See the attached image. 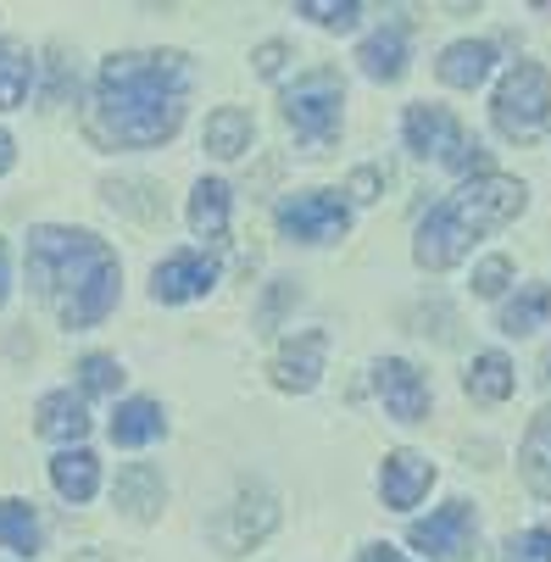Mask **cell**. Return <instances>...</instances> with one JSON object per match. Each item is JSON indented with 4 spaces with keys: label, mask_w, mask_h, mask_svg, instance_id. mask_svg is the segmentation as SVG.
Here are the masks:
<instances>
[{
    "label": "cell",
    "mask_w": 551,
    "mask_h": 562,
    "mask_svg": "<svg viewBox=\"0 0 551 562\" xmlns=\"http://www.w3.org/2000/svg\"><path fill=\"white\" fill-rule=\"evenodd\" d=\"M190 101V61L179 50H123L101 61L90 134L101 145L150 150L179 134Z\"/></svg>",
    "instance_id": "cell-1"
},
{
    "label": "cell",
    "mask_w": 551,
    "mask_h": 562,
    "mask_svg": "<svg viewBox=\"0 0 551 562\" xmlns=\"http://www.w3.org/2000/svg\"><path fill=\"white\" fill-rule=\"evenodd\" d=\"M29 284L61 317V329H95L117 306V257L90 228H34L29 234Z\"/></svg>",
    "instance_id": "cell-2"
},
{
    "label": "cell",
    "mask_w": 551,
    "mask_h": 562,
    "mask_svg": "<svg viewBox=\"0 0 551 562\" xmlns=\"http://www.w3.org/2000/svg\"><path fill=\"white\" fill-rule=\"evenodd\" d=\"M524 201H529V190H524L518 179H507V173H480V179H468L457 195H446V201L424 217L418 246H413L418 268H429V273L457 268L468 251H474V239L507 228V223L524 212Z\"/></svg>",
    "instance_id": "cell-3"
},
{
    "label": "cell",
    "mask_w": 551,
    "mask_h": 562,
    "mask_svg": "<svg viewBox=\"0 0 551 562\" xmlns=\"http://www.w3.org/2000/svg\"><path fill=\"white\" fill-rule=\"evenodd\" d=\"M491 117H496L502 139H513V145H535L551 128V78H546L540 61H518L502 78V90L491 101Z\"/></svg>",
    "instance_id": "cell-4"
},
{
    "label": "cell",
    "mask_w": 551,
    "mask_h": 562,
    "mask_svg": "<svg viewBox=\"0 0 551 562\" xmlns=\"http://www.w3.org/2000/svg\"><path fill=\"white\" fill-rule=\"evenodd\" d=\"M340 106H346V90H340L335 72H306V78H295V90H284V123H290L312 150L335 145V134H340Z\"/></svg>",
    "instance_id": "cell-5"
},
{
    "label": "cell",
    "mask_w": 551,
    "mask_h": 562,
    "mask_svg": "<svg viewBox=\"0 0 551 562\" xmlns=\"http://www.w3.org/2000/svg\"><path fill=\"white\" fill-rule=\"evenodd\" d=\"M402 128H407V145H413L418 156H435V162H446L451 173H474V168H485V150L462 134V123H457L446 106L418 101V106H407Z\"/></svg>",
    "instance_id": "cell-6"
},
{
    "label": "cell",
    "mask_w": 551,
    "mask_h": 562,
    "mask_svg": "<svg viewBox=\"0 0 551 562\" xmlns=\"http://www.w3.org/2000/svg\"><path fill=\"white\" fill-rule=\"evenodd\" d=\"M346 228H351V212L329 190H306V195H290L279 206V234L301 239V246H324V239H340Z\"/></svg>",
    "instance_id": "cell-7"
},
{
    "label": "cell",
    "mask_w": 551,
    "mask_h": 562,
    "mask_svg": "<svg viewBox=\"0 0 551 562\" xmlns=\"http://www.w3.org/2000/svg\"><path fill=\"white\" fill-rule=\"evenodd\" d=\"M474 529H480L474 507H468V502H446L440 513L418 518L407 529V540L418 551H429V562H457V557H468V546H474Z\"/></svg>",
    "instance_id": "cell-8"
},
{
    "label": "cell",
    "mask_w": 551,
    "mask_h": 562,
    "mask_svg": "<svg viewBox=\"0 0 551 562\" xmlns=\"http://www.w3.org/2000/svg\"><path fill=\"white\" fill-rule=\"evenodd\" d=\"M212 284H217V262H212L206 251H179V257H168L162 268L150 273V295L168 301V306L201 301Z\"/></svg>",
    "instance_id": "cell-9"
},
{
    "label": "cell",
    "mask_w": 551,
    "mask_h": 562,
    "mask_svg": "<svg viewBox=\"0 0 551 562\" xmlns=\"http://www.w3.org/2000/svg\"><path fill=\"white\" fill-rule=\"evenodd\" d=\"M324 362H329V335H324V329H301L295 340L279 346V357H273V384L290 390V395H306L312 384H318Z\"/></svg>",
    "instance_id": "cell-10"
},
{
    "label": "cell",
    "mask_w": 551,
    "mask_h": 562,
    "mask_svg": "<svg viewBox=\"0 0 551 562\" xmlns=\"http://www.w3.org/2000/svg\"><path fill=\"white\" fill-rule=\"evenodd\" d=\"M373 390H379V401H384V413L402 418V424H418V418L429 413V384H424L418 368L402 362V357H384V362L373 368Z\"/></svg>",
    "instance_id": "cell-11"
},
{
    "label": "cell",
    "mask_w": 551,
    "mask_h": 562,
    "mask_svg": "<svg viewBox=\"0 0 551 562\" xmlns=\"http://www.w3.org/2000/svg\"><path fill=\"white\" fill-rule=\"evenodd\" d=\"M429 485H435V462L424 451H390L384 468H379V496H384V507H396V513L418 507Z\"/></svg>",
    "instance_id": "cell-12"
},
{
    "label": "cell",
    "mask_w": 551,
    "mask_h": 562,
    "mask_svg": "<svg viewBox=\"0 0 551 562\" xmlns=\"http://www.w3.org/2000/svg\"><path fill=\"white\" fill-rule=\"evenodd\" d=\"M491 67H496V45H485V40H457V45H446L440 50V85H451V90H480L485 78H491Z\"/></svg>",
    "instance_id": "cell-13"
},
{
    "label": "cell",
    "mask_w": 551,
    "mask_h": 562,
    "mask_svg": "<svg viewBox=\"0 0 551 562\" xmlns=\"http://www.w3.org/2000/svg\"><path fill=\"white\" fill-rule=\"evenodd\" d=\"M112 502L128 513V518H156L162 513V502H168V491H162V473H156L150 462H128L123 473H117V491H112Z\"/></svg>",
    "instance_id": "cell-14"
},
{
    "label": "cell",
    "mask_w": 551,
    "mask_h": 562,
    "mask_svg": "<svg viewBox=\"0 0 551 562\" xmlns=\"http://www.w3.org/2000/svg\"><path fill=\"white\" fill-rule=\"evenodd\" d=\"M50 485H56V496H67L72 507H78V502H90V496L101 491V457L85 451V446L56 451V462H50Z\"/></svg>",
    "instance_id": "cell-15"
},
{
    "label": "cell",
    "mask_w": 551,
    "mask_h": 562,
    "mask_svg": "<svg viewBox=\"0 0 551 562\" xmlns=\"http://www.w3.org/2000/svg\"><path fill=\"white\" fill-rule=\"evenodd\" d=\"M273 524H279L273 496H268L262 485H251V491H240V502L228 507V546H234V551H246V546L268 540V529H273Z\"/></svg>",
    "instance_id": "cell-16"
},
{
    "label": "cell",
    "mask_w": 551,
    "mask_h": 562,
    "mask_svg": "<svg viewBox=\"0 0 551 562\" xmlns=\"http://www.w3.org/2000/svg\"><path fill=\"white\" fill-rule=\"evenodd\" d=\"M34 429L45 440H85L90 435V413H85V395L72 390H50L40 407H34Z\"/></svg>",
    "instance_id": "cell-17"
},
{
    "label": "cell",
    "mask_w": 551,
    "mask_h": 562,
    "mask_svg": "<svg viewBox=\"0 0 551 562\" xmlns=\"http://www.w3.org/2000/svg\"><path fill=\"white\" fill-rule=\"evenodd\" d=\"M518 473L540 502H551V407L529 418V435L518 446Z\"/></svg>",
    "instance_id": "cell-18"
},
{
    "label": "cell",
    "mask_w": 551,
    "mask_h": 562,
    "mask_svg": "<svg viewBox=\"0 0 551 562\" xmlns=\"http://www.w3.org/2000/svg\"><path fill=\"white\" fill-rule=\"evenodd\" d=\"M357 61H362V72L373 78V85H396V78L407 72V34H402V29L368 34L362 50H357Z\"/></svg>",
    "instance_id": "cell-19"
},
{
    "label": "cell",
    "mask_w": 551,
    "mask_h": 562,
    "mask_svg": "<svg viewBox=\"0 0 551 562\" xmlns=\"http://www.w3.org/2000/svg\"><path fill=\"white\" fill-rule=\"evenodd\" d=\"M162 429H168V418H162V407L156 401H145V395H134V401H117V413H112V440L117 446H150V440H162Z\"/></svg>",
    "instance_id": "cell-20"
},
{
    "label": "cell",
    "mask_w": 551,
    "mask_h": 562,
    "mask_svg": "<svg viewBox=\"0 0 551 562\" xmlns=\"http://www.w3.org/2000/svg\"><path fill=\"white\" fill-rule=\"evenodd\" d=\"M251 134H257V123H251V112L246 106H217L212 117H206V150L212 156H223V162H234V156H246L251 150Z\"/></svg>",
    "instance_id": "cell-21"
},
{
    "label": "cell",
    "mask_w": 551,
    "mask_h": 562,
    "mask_svg": "<svg viewBox=\"0 0 551 562\" xmlns=\"http://www.w3.org/2000/svg\"><path fill=\"white\" fill-rule=\"evenodd\" d=\"M190 228L201 239H223L228 234V184L223 179H201L190 195Z\"/></svg>",
    "instance_id": "cell-22"
},
{
    "label": "cell",
    "mask_w": 551,
    "mask_h": 562,
    "mask_svg": "<svg viewBox=\"0 0 551 562\" xmlns=\"http://www.w3.org/2000/svg\"><path fill=\"white\" fill-rule=\"evenodd\" d=\"M540 324H551V284H524L502 306V335H535Z\"/></svg>",
    "instance_id": "cell-23"
},
{
    "label": "cell",
    "mask_w": 551,
    "mask_h": 562,
    "mask_svg": "<svg viewBox=\"0 0 551 562\" xmlns=\"http://www.w3.org/2000/svg\"><path fill=\"white\" fill-rule=\"evenodd\" d=\"M468 395L474 401H507L513 395V362L502 351H480L468 368Z\"/></svg>",
    "instance_id": "cell-24"
},
{
    "label": "cell",
    "mask_w": 551,
    "mask_h": 562,
    "mask_svg": "<svg viewBox=\"0 0 551 562\" xmlns=\"http://www.w3.org/2000/svg\"><path fill=\"white\" fill-rule=\"evenodd\" d=\"M29 85H34V61H29V50L12 45V40H0V112L23 106Z\"/></svg>",
    "instance_id": "cell-25"
},
{
    "label": "cell",
    "mask_w": 551,
    "mask_h": 562,
    "mask_svg": "<svg viewBox=\"0 0 551 562\" xmlns=\"http://www.w3.org/2000/svg\"><path fill=\"white\" fill-rule=\"evenodd\" d=\"M0 546H12L23 557L40 551V518L29 502H0Z\"/></svg>",
    "instance_id": "cell-26"
},
{
    "label": "cell",
    "mask_w": 551,
    "mask_h": 562,
    "mask_svg": "<svg viewBox=\"0 0 551 562\" xmlns=\"http://www.w3.org/2000/svg\"><path fill=\"white\" fill-rule=\"evenodd\" d=\"M106 201L123 206V212H134L139 223H156V217H162V195H156L145 179H112V184H106Z\"/></svg>",
    "instance_id": "cell-27"
},
{
    "label": "cell",
    "mask_w": 551,
    "mask_h": 562,
    "mask_svg": "<svg viewBox=\"0 0 551 562\" xmlns=\"http://www.w3.org/2000/svg\"><path fill=\"white\" fill-rule=\"evenodd\" d=\"M295 12H301V18H312L318 29H335V34H351V29H357V18H362L357 0H301Z\"/></svg>",
    "instance_id": "cell-28"
},
{
    "label": "cell",
    "mask_w": 551,
    "mask_h": 562,
    "mask_svg": "<svg viewBox=\"0 0 551 562\" xmlns=\"http://www.w3.org/2000/svg\"><path fill=\"white\" fill-rule=\"evenodd\" d=\"M78 384H85V395H112L117 384H123V368H117V357H85L78 362Z\"/></svg>",
    "instance_id": "cell-29"
},
{
    "label": "cell",
    "mask_w": 551,
    "mask_h": 562,
    "mask_svg": "<svg viewBox=\"0 0 551 562\" xmlns=\"http://www.w3.org/2000/svg\"><path fill=\"white\" fill-rule=\"evenodd\" d=\"M507 562H551V524L513 535L507 540Z\"/></svg>",
    "instance_id": "cell-30"
},
{
    "label": "cell",
    "mask_w": 551,
    "mask_h": 562,
    "mask_svg": "<svg viewBox=\"0 0 551 562\" xmlns=\"http://www.w3.org/2000/svg\"><path fill=\"white\" fill-rule=\"evenodd\" d=\"M507 279H513V262H507V257H485L480 273H474V295H502Z\"/></svg>",
    "instance_id": "cell-31"
},
{
    "label": "cell",
    "mask_w": 551,
    "mask_h": 562,
    "mask_svg": "<svg viewBox=\"0 0 551 562\" xmlns=\"http://www.w3.org/2000/svg\"><path fill=\"white\" fill-rule=\"evenodd\" d=\"M284 56H290V45H279V40H268V45H257V72L262 78H279V67H284Z\"/></svg>",
    "instance_id": "cell-32"
},
{
    "label": "cell",
    "mask_w": 551,
    "mask_h": 562,
    "mask_svg": "<svg viewBox=\"0 0 551 562\" xmlns=\"http://www.w3.org/2000/svg\"><path fill=\"white\" fill-rule=\"evenodd\" d=\"M373 190H379V173H373V168L351 173V195H357V201H373Z\"/></svg>",
    "instance_id": "cell-33"
},
{
    "label": "cell",
    "mask_w": 551,
    "mask_h": 562,
    "mask_svg": "<svg viewBox=\"0 0 551 562\" xmlns=\"http://www.w3.org/2000/svg\"><path fill=\"white\" fill-rule=\"evenodd\" d=\"M357 562H407V557H402L396 546H368V551H362Z\"/></svg>",
    "instance_id": "cell-34"
},
{
    "label": "cell",
    "mask_w": 551,
    "mask_h": 562,
    "mask_svg": "<svg viewBox=\"0 0 551 562\" xmlns=\"http://www.w3.org/2000/svg\"><path fill=\"white\" fill-rule=\"evenodd\" d=\"M12 162H18V145H12L7 128H0V173H12Z\"/></svg>",
    "instance_id": "cell-35"
},
{
    "label": "cell",
    "mask_w": 551,
    "mask_h": 562,
    "mask_svg": "<svg viewBox=\"0 0 551 562\" xmlns=\"http://www.w3.org/2000/svg\"><path fill=\"white\" fill-rule=\"evenodd\" d=\"M7 290H12V268H7V239H0V301H7Z\"/></svg>",
    "instance_id": "cell-36"
},
{
    "label": "cell",
    "mask_w": 551,
    "mask_h": 562,
    "mask_svg": "<svg viewBox=\"0 0 551 562\" xmlns=\"http://www.w3.org/2000/svg\"><path fill=\"white\" fill-rule=\"evenodd\" d=\"M85 562H106V557H101V551H90V557H85Z\"/></svg>",
    "instance_id": "cell-37"
}]
</instances>
